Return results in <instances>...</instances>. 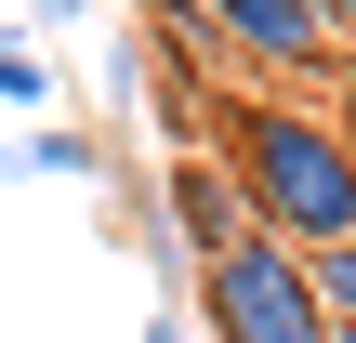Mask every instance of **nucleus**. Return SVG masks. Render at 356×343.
<instances>
[{
  "label": "nucleus",
  "mask_w": 356,
  "mask_h": 343,
  "mask_svg": "<svg viewBox=\"0 0 356 343\" xmlns=\"http://www.w3.org/2000/svg\"><path fill=\"white\" fill-rule=\"evenodd\" d=\"M225 172H238V198H251V225L264 238H291V251H330L356 238V145L330 106H291V93H251V106H225V145H211Z\"/></svg>",
  "instance_id": "nucleus-1"
},
{
  "label": "nucleus",
  "mask_w": 356,
  "mask_h": 343,
  "mask_svg": "<svg viewBox=\"0 0 356 343\" xmlns=\"http://www.w3.org/2000/svg\"><path fill=\"white\" fill-rule=\"evenodd\" d=\"M79 13H92V0H26V26H79Z\"/></svg>",
  "instance_id": "nucleus-9"
},
{
  "label": "nucleus",
  "mask_w": 356,
  "mask_h": 343,
  "mask_svg": "<svg viewBox=\"0 0 356 343\" xmlns=\"http://www.w3.org/2000/svg\"><path fill=\"white\" fill-rule=\"evenodd\" d=\"M0 185H13V145H0Z\"/></svg>",
  "instance_id": "nucleus-12"
},
{
  "label": "nucleus",
  "mask_w": 356,
  "mask_h": 343,
  "mask_svg": "<svg viewBox=\"0 0 356 343\" xmlns=\"http://www.w3.org/2000/svg\"><path fill=\"white\" fill-rule=\"evenodd\" d=\"M145 343H185V317H172V304H159V317H145Z\"/></svg>",
  "instance_id": "nucleus-11"
},
{
  "label": "nucleus",
  "mask_w": 356,
  "mask_h": 343,
  "mask_svg": "<svg viewBox=\"0 0 356 343\" xmlns=\"http://www.w3.org/2000/svg\"><path fill=\"white\" fill-rule=\"evenodd\" d=\"M13 172H92V132H40V145H26Z\"/></svg>",
  "instance_id": "nucleus-7"
},
{
  "label": "nucleus",
  "mask_w": 356,
  "mask_h": 343,
  "mask_svg": "<svg viewBox=\"0 0 356 343\" xmlns=\"http://www.w3.org/2000/svg\"><path fill=\"white\" fill-rule=\"evenodd\" d=\"M330 119H343V145H356V53L330 66Z\"/></svg>",
  "instance_id": "nucleus-8"
},
{
  "label": "nucleus",
  "mask_w": 356,
  "mask_h": 343,
  "mask_svg": "<svg viewBox=\"0 0 356 343\" xmlns=\"http://www.w3.org/2000/svg\"><path fill=\"white\" fill-rule=\"evenodd\" d=\"M40 93H53V66H40V40H13V26H0V106H40Z\"/></svg>",
  "instance_id": "nucleus-6"
},
{
  "label": "nucleus",
  "mask_w": 356,
  "mask_h": 343,
  "mask_svg": "<svg viewBox=\"0 0 356 343\" xmlns=\"http://www.w3.org/2000/svg\"><path fill=\"white\" fill-rule=\"evenodd\" d=\"M211 13V40L238 53V66H264V79H330L343 66V40L317 26V0H198Z\"/></svg>",
  "instance_id": "nucleus-3"
},
{
  "label": "nucleus",
  "mask_w": 356,
  "mask_h": 343,
  "mask_svg": "<svg viewBox=\"0 0 356 343\" xmlns=\"http://www.w3.org/2000/svg\"><path fill=\"white\" fill-rule=\"evenodd\" d=\"M330 343H356V330H330Z\"/></svg>",
  "instance_id": "nucleus-13"
},
{
  "label": "nucleus",
  "mask_w": 356,
  "mask_h": 343,
  "mask_svg": "<svg viewBox=\"0 0 356 343\" xmlns=\"http://www.w3.org/2000/svg\"><path fill=\"white\" fill-rule=\"evenodd\" d=\"M198 317L211 343H330V304H317V264L291 251V238H225V251H198Z\"/></svg>",
  "instance_id": "nucleus-2"
},
{
  "label": "nucleus",
  "mask_w": 356,
  "mask_h": 343,
  "mask_svg": "<svg viewBox=\"0 0 356 343\" xmlns=\"http://www.w3.org/2000/svg\"><path fill=\"white\" fill-rule=\"evenodd\" d=\"M317 26H330V40H343V53H356V0H317Z\"/></svg>",
  "instance_id": "nucleus-10"
},
{
  "label": "nucleus",
  "mask_w": 356,
  "mask_h": 343,
  "mask_svg": "<svg viewBox=\"0 0 356 343\" xmlns=\"http://www.w3.org/2000/svg\"><path fill=\"white\" fill-rule=\"evenodd\" d=\"M159 225H172V238H185V264H198V251L251 238V198H238V172H225L211 145H172V172H159Z\"/></svg>",
  "instance_id": "nucleus-4"
},
{
  "label": "nucleus",
  "mask_w": 356,
  "mask_h": 343,
  "mask_svg": "<svg viewBox=\"0 0 356 343\" xmlns=\"http://www.w3.org/2000/svg\"><path fill=\"white\" fill-rule=\"evenodd\" d=\"M317 264V304H330V330H356V238H330V251H304Z\"/></svg>",
  "instance_id": "nucleus-5"
}]
</instances>
